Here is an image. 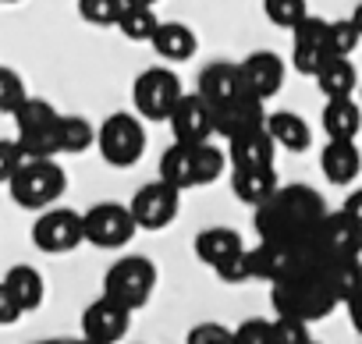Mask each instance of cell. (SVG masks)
Returning a JSON list of instances; mask_svg holds the SVG:
<instances>
[{
	"label": "cell",
	"mask_w": 362,
	"mask_h": 344,
	"mask_svg": "<svg viewBox=\"0 0 362 344\" xmlns=\"http://www.w3.org/2000/svg\"><path fill=\"white\" fill-rule=\"evenodd\" d=\"M327 203L313 185H281L263 206L252 213V227L259 242H302L313 238V231L327 217Z\"/></svg>",
	"instance_id": "6da1fadb"
},
{
	"label": "cell",
	"mask_w": 362,
	"mask_h": 344,
	"mask_svg": "<svg viewBox=\"0 0 362 344\" xmlns=\"http://www.w3.org/2000/svg\"><path fill=\"white\" fill-rule=\"evenodd\" d=\"M270 305L277 316H295V319H305V323H320L327 319L341 298L334 295V284L327 277V266H309L302 273H291L284 280H274L270 284Z\"/></svg>",
	"instance_id": "7a4b0ae2"
},
{
	"label": "cell",
	"mask_w": 362,
	"mask_h": 344,
	"mask_svg": "<svg viewBox=\"0 0 362 344\" xmlns=\"http://www.w3.org/2000/svg\"><path fill=\"white\" fill-rule=\"evenodd\" d=\"M68 189V174L64 167L54 160V156H40V160H29L18 174L8 182V192L15 199V206L36 213V210H50Z\"/></svg>",
	"instance_id": "3957f363"
},
{
	"label": "cell",
	"mask_w": 362,
	"mask_h": 344,
	"mask_svg": "<svg viewBox=\"0 0 362 344\" xmlns=\"http://www.w3.org/2000/svg\"><path fill=\"white\" fill-rule=\"evenodd\" d=\"M142 114H128V110H117L110 114L103 124H100V138H96V149L100 156L117 167V170H128L142 160L146 153V128H142Z\"/></svg>",
	"instance_id": "277c9868"
},
{
	"label": "cell",
	"mask_w": 362,
	"mask_h": 344,
	"mask_svg": "<svg viewBox=\"0 0 362 344\" xmlns=\"http://www.w3.org/2000/svg\"><path fill=\"white\" fill-rule=\"evenodd\" d=\"M181 96H185V89H181V78L170 68H146L132 82L135 114H142L146 121H170Z\"/></svg>",
	"instance_id": "5b68a950"
},
{
	"label": "cell",
	"mask_w": 362,
	"mask_h": 344,
	"mask_svg": "<svg viewBox=\"0 0 362 344\" xmlns=\"http://www.w3.org/2000/svg\"><path fill=\"white\" fill-rule=\"evenodd\" d=\"M156 291V266L146 256H124L103 273V295L124 302L128 309H142Z\"/></svg>",
	"instance_id": "8992f818"
},
{
	"label": "cell",
	"mask_w": 362,
	"mask_h": 344,
	"mask_svg": "<svg viewBox=\"0 0 362 344\" xmlns=\"http://www.w3.org/2000/svg\"><path fill=\"white\" fill-rule=\"evenodd\" d=\"M252 252H256V280H267V284L284 280L291 273H302V270L323 263L316 256L313 238H302V242H259Z\"/></svg>",
	"instance_id": "52a82bcc"
},
{
	"label": "cell",
	"mask_w": 362,
	"mask_h": 344,
	"mask_svg": "<svg viewBox=\"0 0 362 344\" xmlns=\"http://www.w3.org/2000/svg\"><path fill=\"white\" fill-rule=\"evenodd\" d=\"M86 242V213L54 206L33 224V245L47 256H68Z\"/></svg>",
	"instance_id": "ba28073f"
},
{
	"label": "cell",
	"mask_w": 362,
	"mask_h": 344,
	"mask_svg": "<svg viewBox=\"0 0 362 344\" xmlns=\"http://www.w3.org/2000/svg\"><path fill=\"white\" fill-rule=\"evenodd\" d=\"M139 231L132 206L121 203H96L86 210V242L96 249H121Z\"/></svg>",
	"instance_id": "9c48e42d"
},
{
	"label": "cell",
	"mask_w": 362,
	"mask_h": 344,
	"mask_svg": "<svg viewBox=\"0 0 362 344\" xmlns=\"http://www.w3.org/2000/svg\"><path fill=\"white\" fill-rule=\"evenodd\" d=\"M128 206H132V213H135L142 231H163L167 224H174V217L181 210V189L163 182V178H156V182L142 185L132 196Z\"/></svg>",
	"instance_id": "30bf717a"
},
{
	"label": "cell",
	"mask_w": 362,
	"mask_h": 344,
	"mask_svg": "<svg viewBox=\"0 0 362 344\" xmlns=\"http://www.w3.org/2000/svg\"><path fill=\"white\" fill-rule=\"evenodd\" d=\"M313 245H316V256H320L323 263H334V259H362V224H355L344 210L327 213L323 224L313 231Z\"/></svg>",
	"instance_id": "8fae6325"
},
{
	"label": "cell",
	"mask_w": 362,
	"mask_h": 344,
	"mask_svg": "<svg viewBox=\"0 0 362 344\" xmlns=\"http://www.w3.org/2000/svg\"><path fill=\"white\" fill-rule=\"evenodd\" d=\"M170 131H174V138L177 142H192V146H199V142H210L214 135H217V117H214V103L196 89V93H185L181 96V103L174 107V114H170Z\"/></svg>",
	"instance_id": "7c38bea8"
},
{
	"label": "cell",
	"mask_w": 362,
	"mask_h": 344,
	"mask_svg": "<svg viewBox=\"0 0 362 344\" xmlns=\"http://www.w3.org/2000/svg\"><path fill=\"white\" fill-rule=\"evenodd\" d=\"M132 312L135 309H128L124 302L103 295V298L86 305V312H82V337L93 340V344H114V340H121L128 333Z\"/></svg>",
	"instance_id": "4fadbf2b"
},
{
	"label": "cell",
	"mask_w": 362,
	"mask_h": 344,
	"mask_svg": "<svg viewBox=\"0 0 362 344\" xmlns=\"http://www.w3.org/2000/svg\"><path fill=\"white\" fill-rule=\"evenodd\" d=\"M242 64V78H245V93L259 96V100H274L284 89V61L270 50H256L249 54Z\"/></svg>",
	"instance_id": "5bb4252c"
},
{
	"label": "cell",
	"mask_w": 362,
	"mask_h": 344,
	"mask_svg": "<svg viewBox=\"0 0 362 344\" xmlns=\"http://www.w3.org/2000/svg\"><path fill=\"white\" fill-rule=\"evenodd\" d=\"M320 170L330 185H351L362 174V149L355 138H327L320 149Z\"/></svg>",
	"instance_id": "9a60e30c"
},
{
	"label": "cell",
	"mask_w": 362,
	"mask_h": 344,
	"mask_svg": "<svg viewBox=\"0 0 362 344\" xmlns=\"http://www.w3.org/2000/svg\"><path fill=\"white\" fill-rule=\"evenodd\" d=\"M267 100H259V96H238V100H231V103H221V107H214V117H217V135L221 138H235V135H242V131H249V128H259V124H267V107H263Z\"/></svg>",
	"instance_id": "2e32d148"
},
{
	"label": "cell",
	"mask_w": 362,
	"mask_h": 344,
	"mask_svg": "<svg viewBox=\"0 0 362 344\" xmlns=\"http://www.w3.org/2000/svg\"><path fill=\"white\" fill-rule=\"evenodd\" d=\"M281 189V178H277V170L274 163H263V167H235L231 170V192L238 203L245 206H263L274 192Z\"/></svg>",
	"instance_id": "e0dca14e"
},
{
	"label": "cell",
	"mask_w": 362,
	"mask_h": 344,
	"mask_svg": "<svg viewBox=\"0 0 362 344\" xmlns=\"http://www.w3.org/2000/svg\"><path fill=\"white\" fill-rule=\"evenodd\" d=\"M160 178L177 185L181 192L199 189V146L174 138V146H167L160 156Z\"/></svg>",
	"instance_id": "ac0fdd59"
},
{
	"label": "cell",
	"mask_w": 362,
	"mask_h": 344,
	"mask_svg": "<svg viewBox=\"0 0 362 344\" xmlns=\"http://www.w3.org/2000/svg\"><path fill=\"white\" fill-rule=\"evenodd\" d=\"M199 93H203L214 107L245 96L242 64H231V61H214V64H206V68L199 71Z\"/></svg>",
	"instance_id": "d6986e66"
},
{
	"label": "cell",
	"mask_w": 362,
	"mask_h": 344,
	"mask_svg": "<svg viewBox=\"0 0 362 344\" xmlns=\"http://www.w3.org/2000/svg\"><path fill=\"white\" fill-rule=\"evenodd\" d=\"M277 138L270 135L267 124L259 128H249L235 138H228V156H231V167H263V163H274L277 156Z\"/></svg>",
	"instance_id": "ffe728a7"
},
{
	"label": "cell",
	"mask_w": 362,
	"mask_h": 344,
	"mask_svg": "<svg viewBox=\"0 0 362 344\" xmlns=\"http://www.w3.org/2000/svg\"><path fill=\"white\" fill-rule=\"evenodd\" d=\"M149 47H153L156 57L167 61V64H185V61L196 57L199 36H196L185 22H160V29H156V36H153Z\"/></svg>",
	"instance_id": "44dd1931"
},
{
	"label": "cell",
	"mask_w": 362,
	"mask_h": 344,
	"mask_svg": "<svg viewBox=\"0 0 362 344\" xmlns=\"http://www.w3.org/2000/svg\"><path fill=\"white\" fill-rule=\"evenodd\" d=\"M267 128H270V135L277 138V146H281L284 153H305V149L313 146V128H309V121H305L302 114H295V110H274V114L267 117Z\"/></svg>",
	"instance_id": "7402d4cb"
},
{
	"label": "cell",
	"mask_w": 362,
	"mask_h": 344,
	"mask_svg": "<svg viewBox=\"0 0 362 344\" xmlns=\"http://www.w3.org/2000/svg\"><path fill=\"white\" fill-rule=\"evenodd\" d=\"M320 124H323L327 138H358V131H362V103L351 100V96L327 100Z\"/></svg>",
	"instance_id": "603a6c76"
},
{
	"label": "cell",
	"mask_w": 362,
	"mask_h": 344,
	"mask_svg": "<svg viewBox=\"0 0 362 344\" xmlns=\"http://www.w3.org/2000/svg\"><path fill=\"white\" fill-rule=\"evenodd\" d=\"M316 85H320V93H323L327 100H341V96H355L362 82H358V71H355L351 57L334 54V57L323 64V71L316 75Z\"/></svg>",
	"instance_id": "cb8c5ba5"
},
{
	"label": "cell",
	"mask_w": 362,
	"mask_h": 344,
	"mask_svg": "<svg viewBox=\"0 0 362 344\" xmlns=\"http://www.w3.org/2000/svg\"><path fill=\"white\" fill-rule=\"evenodd\" d=\"M0 287H4L8 295H15L25 312H36L43 305V298H47V280L33 266H11L4 273V280H0Z\"/></svg>",
	"instance_id": "d4e9b609"
},
{
	"label": "cell",
	"mask_w": 362,
	"mask_h": 344,
	"mask_svg": "<svg viewBox=\"0 0 362 344\" xmlns=\"http://www.w3.org/2000/svg\"><path fill=\"white\" fill-rule=\"evenodd\" d=\"M242 249H245V242H242V235L231 231V227H206V231L196 235V256H199L206 266H217V263H224L228 256H235V252H242Z\"/></svg>",
	"instance_id": "484cf974"
},
{
	"label": "cell",
	"mask_w": 362,
	"mask_h": 344,
	"mask_svg": "<svg viewBox=\"0 0 362 344\" xmlns=\"http://www.w3.org/2000/svg\"><path fill=\"white\" fill-rule=\"evenodd\" d=\"M156 29H160V18L149 4H128L121 22H117V32L132 43H153Z\"/></svg>",
	"instance_id": "4316f807"
},
{
	"label": "cell",
	"mask_w": 362,
	"mask_h": 344,
	"mask_svg": "<svg viewBox=\"0 0 362 344\" xmlns=\"http://www.w3.org/2000/svg\"><path fill=\"white\" fill-rule=\"evenodd\" d=\"M323 266H327V277H330L341 305H348L351 298L362 295V259H334V263H323Z\"/></svg>",
	"instance_id": "83f0119b"
},
{
	"label": "cell",
	"mask_w": 362,
	"mask_h": 344,
	"mask_svg": "<svg viewBox=\"0 0 362 344\" xmlns=\"http://www.w3.org/2000/svg\"><path fill=\"white\" fill-rule=\"evenodd\" d=\"M100 138V128H93L82 114H61V149L64 153H86Z\"/></svg>",
	"instance_id": "f1b7e54d"
},
{
	"label": "cell",
	"mask_w": 362,
	"mask_h": 344,
	"mask_svg": "<svg viewBox=\"0 0 362 344\" xmlns=\"http://www.w3.org/2000/svg\"><path fill=\"white\" fill-rule=\"evenodd\" d=\"M128 0H78V18L96 29H117Z\"/></svg>",
	"instance_id": "f546056e"
},
{
	"label": "cell",
	"mask_w": 362,
	"mask_h": 344,
	"mask_svg": "<svg viewBox=\"0 0 362 344\" xmlns=\"http://www.w3.org/2000/svg\"><path fill=\"white\" fill-rule=\"evenodd\" d=\"M18 142L25 146V153H29L33 160H40V156H57V153H64V149H61V121H57V124H47V128L18 131Z\"/></svg>",
	"instance_id": "4dcf8cb0"
},
{
	"label": "cell",
	"mask_w": 362,
	"mask_h": 344,
	"mask_svg": "<svg viewBox=\"0 0 362 344\" xmlns=\"http://www.w3.org/2000/svg\"><path fill=\"white\" fill-rule=\"evenodd\" d=\"M263 15H267L270 25L291 32L298 22L309 18V4H305V0H263Z\"/></svg>",
	"instance_id": "1f68e13d"
},
{
	"label": "cell",
	"mask_w": 362,
	"mask_h": 344,
	"mask_svg": "<svg viewBox=\"0 0 362 344\" xmlns=\"http://www.w3.org/2000/svg\"><path fill=\"white\" fill-rule=\"evenodd\" d=\"M11 117H15V128H18V131H29V128H47V124H57V121H61V114H57V110H54L47 100H40V96H29V100H25V103H22V107H18Z\"/></svg>",
	"instance_id": "d6a6232c"
},
{
	"label": "cell",
	"mask_w": 362,
	"mask_h": 344,
	"mask_svg": "<svg viewBox=\"0 0 362 344\" xmlns=\"http://www.w3.org/2000/svg\"><path fill=\"white\" fill-rule=\"evenodd\" d=\"M214 273H217L221 284H245V280H256V252H252V249H242V252L228 256L224 263H217Z\"/></svg>",
	"instance_id": "836d02e7"
},
{
	"label": "cell",
	"mask_w": 362,
	"mask_h": 344,
	"mask_svg": "<svg viewBox=\"0 0 362 344\" xmlns=\"http://www.w3.org/2000/svg\"><path fill=\"white\" fill-rule=\"evenodd\" d=\"M291 36H295V47H327L330 50V22L320 18V15H309L305 22H298L291 29Z\"/></svg>",
	"instance_id": "e575fe53"
},
{
	"label": "cell",
	"mask_w": 362,
	"mask_h": 344,
	"mask_svg": "<svg viewBox=\"0 0 362 344\" xmlns=\"http://www.w3.org/2000/svg\"><path fill=\"white\" fill-rule=\"evenodd\" d=\"M228 153L217 149L214 142H199V189L214 185L221 174H224V167H228Z\"/></svg>",
	"instance_id": "d590c367"
},
{
	"label": "cell",
	"mask_w": 362,
	"mask_h": 344,
	"mask_svg": "<svg viewBox=\"0 0 362 344\" xmlns=\"http://www.w3.org/2000/svg\"><path fill=\"white\" fill-rule=\"evenodd\" d=\"M25 100H29V89H25L22 75L15 68H4V71H0V110L15 114Z\"/></svg>",
	"instance_id": "8d00e7d4"
},
{
	"label": "cell",
	"mask_w": 362,
	"mask_h": 344,
	"mask_svg": "<svg viewBox=\"0 0 362 344\" xmlns=\"http://www.w3.org/2000/svg\"><path fill=\"white\" fill-rule=\"evenodd\" d=\"M362 43V29L355 25V18H337L330 22V50L341 57H351Z\"/></svg>",
	"instance_id": "74e56055"
},
{
	"label": "cell",
	"mask_w": 362,
	"mask_h": 344,
	"mask_svg": "<svg viewBox=\"0 0 362 344\" xmlns=\"http://www.w3.org/2000/svg\"><path fill=\"white\" fill-rule=\"evenodd\" d=\"M334 54L327 47H291V68L305 78H316Z\"/></svg>",
	"instance_id": "f35d334b"
},
{
	"label": "cell",
	"mask_w": 362,
	"mask_h": 344,
	"mask_svg": "<svg viewBox=\"0 0 362 344\" xmlns=\"http://www.w3.org/2000/svg\"><path fill=\"white\" fill-rule=\"evenodd\" d=\"M29 160H33V156L25 153V146H22L18 138H4V142H0V182L8 185Z\"/></svg>",
	"instance_id": "ab89813d"
},
{
	"label": "cell",
	"mask_w": 362,
	"mask_h": 344,
	"mask_svg": "<svg viewBox=\"0 0 362 344\" xmlns=\"http://www.w3.org/2000/svg\"><path fill=\"white\" fill-rule=\"evenodd\" d=\"M309 326L305 319H295V316H274V340L270 344H309Z\"/></svg>",
	"instance_id": "60d3db41"
},
{
	"label": "cell",
	"mask_w": 362,
	"mask_h": 344,
	"mask_svg": "<svg viewBox=\"0 0 362 344\" xmlns=\"http://www.w3.org/2000/svg\"><path fill=\"white\" fill-rule=\"evenodd\" d=\"M274 340V319H245L235 330V344H270Z\"/></svg>",
	"instance_id": "b9f144b4"
},
{
	"label": "cell",
	"mask_w": 362,
	"mask_h": 344,
	"mask_svg": "<svg viewBox=\"0 0 362 344\" xmlns=\"http://www.w3.org/2000/svg\"><path fill=\"white\" fill-rule=\"evenodd\" d=\"M185 340H189V344H231L235 333H231L228 326H221V323H196Z\"/></svg>",
	"instance_id": "7bdbcfd3"
},
{
	"label": "cell",
	"mask_w": 362,
	"mask_h": 344,
	"mask_svg": "<svg viewBox=\"0 0 362 344\" xmlns=\"http://www.w3.org/2000/svg\"><path fill=\"white\" fill-rule=\"evenodd\" d=\"M22 316H25L22 302H18L15 295H8L4 287H0V326H15Z\"/></svg>",
	"instance_id": "ee69618b"
},
{
	"label": "cell",
	"mask_w": 362,
	"mask_h": 344,
	"mask_svg": "<svg viewBox=\"0 0 362 344\" xmlns=\"http://www.w3.org/2000/svg\"><path fill=\"white\" fill-rule=\"evenodd\" d=\"M355 224H362V189H355V192H348V199H344V206H341Z\"/></svg>",
	"instance_id": "f6af8a7d"
},
{
	"label": "cell",
	"mask_w": 362,
	"mask_h": 344,
	"mask_svg": "<svg viewBox=\"0 0 362 344\" xmlns=\"http://www.w3.org/2000/svg\"><path fill=\"white\" fill-rule=\"evenodd\" d=\"M348 319H351V326H355V333L362 337V295L348 302Z\"/></svg>",
	"instance_id": "bcb514c9"
},
{
	"label": "cell",
	"mask_w": 362,
	"mask_h": 344,
	"mask_svg": "<svg viewBox=\"0 0 362 344\" xmlns=\"http://www.w3.org/2000/svg\"><path fill=\"white\" fill-rule=\"evenodd\" d=\"M351 18H355V25L362 29V0H358V4H355V11H351Z\"/></svg>",
	"instance_id": "7dc6e473"
},
{
	"label": "cell",
	"mask_w": 362,
	"mask_h": 344,
	"mask_svg": "<svg viewBox=\"0 0 362 344\" xmlns=\"http://www.w3.org/2000/svg\"><path fill=\"white\" fill-rule=\"evenodd\" d=\"M128 4H149V8H156L160 0H128Z\"/></svg>",
	"instance_id": "c3c4849f"
},
{
	"label": "cell",
	"mask_w": 362,
	"mask_h": 344,
	"mask_svg": "<svg viewBox=\"0 0 362 344\" xmlns=\"http://www.w3.org/2000/svg\"><path fill=\"white\" fill-rule=\"evenodd\" d=\"M358 103H362V85H358Z\"/></svg>",
	"instance_id": "681fc988"
},
{
	"label": "cell",
	"mask_w": 362,
	"mask_h": 344,
	"mask_svg": "<svg viewBox=\"0 0 362 344\" xmlns=\"http://www.w3.org/2000/svg\"><path fill=\"white\" fill-rule=\"evenodd\" d=\"M4 4H18V0H4Z\"/></svg>",
	"instance_id": "f907efd6"
}]
</instances>
